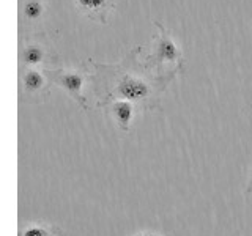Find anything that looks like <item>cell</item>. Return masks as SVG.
Returning <instances> with one entry per match:
<instances>
[{"label": "cell", "mask_w": 252, "mask_h": 236, "mask_svg": "<svg viewBox=\"0 0 252 236\" xmlns=\"http://www.w3.org/2000/svg\"><path fill=\"white\" fill-rule=\"evenodd\" d=\"M24 87L29 93H39L44 90L46 82H44V77L36 73V71H27L26 76H24Z\"/></svg>", "instance_id": "8992f818"}, {"label": "cell", "mask_w": 252, "mask_h": 236, "mask_svg": "<svg viewBox=\"0 0 252 236\" xmlns=\"http://www.w3.org/2000/svg\"><path fill=\"white\" fill-rule=\"evenodd\" d=\"M252 192V172H251V178H249V183H248V187H246V191H244V194L249 195Z\"/></svg>", "instance_id": "30bf717a"}, {"label": "cell", "mask_w": 252, "mask_h": 236, "mask_svg": "<svg viewBox=\"0 0 252 236\" xmlns=\"http://www.w3.org/2000/svg\"><path fill=\"white\" fill-rule=\"evenodd\" d=\"M65 235L62 228L55 225H41V224H29L24 230L19 232V236H60Z\"/></svg>", "instance_id": "5b68a950"}, {"label": "cell", "mask_w": 252, "mask_h": 236, "mask_svg": "<svg viewBox=\"0 0 252 236\" xmlns=\"http://www.w3.org/2000/svg\"><path fill=\"white\" fill-rule=\"evenodd\" d=\"M110 112L114 115V120L117 121V124L120 126L123 131L129 129V123L132 118V104L129 101H115L112 107H110Z\"/></svg>", "instance_id": "3957f363"}, {"label": "cell", "mask_w": 252, "mask_h": 236, "mask_svg": "<svg viewBox=\"0 0 252 236\" xmlns=\"http://www.w3.org/2000/svg\"><path fill=\"white\" fill-rule=\"evenodd\" d=\"M115 91L118 93V96L125 98V101H144L152 94V88L147 82L131 74L122 76L120 81L117 82Z\"/></svg>", "instance_id": "6da1fadb"}, {"label": "cell", "mask_w": 252, "mask_h": 236, "mask_svg": "<svg viewBox=\"0 0 252 236\" xmlns=\"http://www.w3.org/2000/svg\"><path fill=\"white\" fill-rule=\"evenodd\" d=\"M22 57H24V61L29 63V65H36V63H39V61L43 60L44 54H43L41 49H39V47H36V46H29L27 49L24 51Z\"/></svg>", "instance_id": "9c48e42d"}, {"label": "cell", "mask_w": 252, "mask_h": 236, "mask_svg": "<svg viewBox=\"0 0 252 236\" xmlns=\"http://www.w3.org/2000/svg\"><path fill=\"white\" fill-rule=\"evenodd\" d=\"M136 236H155V235H145V233H142V235H136Z\"/></svg>", "instance_id": "8fae6325"}, {"label": "cell", "mask_w": 252, "mask_h": 236, "mask_svg": "<svg viewBox=\"0 0 252 236\" xmlns=\"http://www.w3.org/2000/svg\"><path fill=\"white\" fill-rule=\"evenodd\" d=\"M57 82L76 101H79L85 107V101H84L82 94H81V88H82V84H84L82 74H79V73H63V74L57 76Z\"/></svg>", "instance_id": "7a4b0ae2"}, {"label": "cell", "mask_w": 252, "mask_h": 236, "mask_svg": "<svg viewBox=\"0 0 252 236\" xmlns=\"http://www.w3.org/2000/svg\"><path fill=\"white\" fill-rule=\"evenodd\" d=\"M60 236H65V235H60Z\"/></svg>", "instance_id": "7c38bea8"}, {"label": "cell", "mask_w": 252, "mask_h": 236, "mask_svg": "<svg viewBox=\"0 0 252 236\" xmlns=\"http://www.w3.org/2000/svg\"><path fill=\"white\" fill-rule=\"evenodd\" d=\"M177 57H178L177 46L169 38H164L159 43V47H158V59L161 61H175Z\"/></svg>", "instance_id": "52a82bcc"}, {"label": "cell", "mask_w": 252, "mask_h": 236, "mask_svg": "<svg viewBox=\"0 0 252 236\" xmlns=\"http://www.w3.org/2000/svg\"><path fill=\"white\" fill-rule=\"evenodd\" d=\"M43 13V5L39 0H29L24 6V14H26V18L33 21V19H38L39 16Z\"/></svg>", "instance_id": "ba28073f"}, {"label": "cell", "mask_w": 252, "mask_h": 236, "mask_svg": "<svg viewBox=\"0 0 252 236\" xmlns=\"http://www.w3.org/2000/svg\"><path fill=\"white\" fill-rule=\"evenodd\" d=\"M109 2L110 0H77V5L81 6V10H84L90 18L99 19L104 22L106 13L109 10Z\"/></svg>", "instance_id": "277c9868"}]
</instances>
